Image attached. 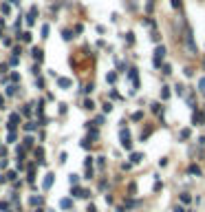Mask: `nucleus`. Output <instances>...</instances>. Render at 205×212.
Wrapping results in <instances>:
<instances>
[{"label": "nucleus", "mask_w": 205, "mask_h": 212, "mask_svg": "<svg viewBox=\"0 0 205 212\" xmlns=\"http://www.w3.org/2000/svg\"><path fill=\"white\" fill-rule=\"evenodd\" d=\"M49 31H51L49 25H42V38H46V35H49Z\"/></svg>", "instance_id": "9b49d317"}, {"label": "nucleus", "mask_w": 205, "mask_h": 212, "mask_svg": "<svg viewBox=\"0 0 205 212\" xmlns=\"http://www.w3.org/2000/svg\"><path fill=\"white\" fill-rule=\"evenodd\" d=\"M163 55H165V49H163V47H157V49H155V64H159Z\"/></svg>", "instance_id": "7ed1b4c3"}, {"label": "nucleus", "mask_w": 205, "mask_h": 212, "mask_svg": "<svg viewBox=\"0 0 205 212\" xmlns=\"http://www.w3.org/2000/svg\"><path fill=\"white\" fill-rule=\"evenodd\" d=\"M174 212H185V210H183L181 205H176V208H174Z\"/></svg>", "instance_id": "4be33fe9"}, {"label": "nucleus", "mask_w": 205, "mask_h": 212, "mask_svg": "<svg viewBox=\"0 0 205 212\" xmlns=\"http://www.w3.org/2000/svg\"><path fill=\"white\" fill-rule=\"evenodd\" d=\"M20 40H22V42H31V33H29V31H25V33L20 35Z\"/></svg>", "instance_id": "1a4fd4ad"}, {"label": "nucleus", "mask_w": 205, "mask_h": 212, "mask_svg": "<svg viewBox=\"0 0 205 212\" xmlns=\"http://www.w3.org/2000/svg\"><path fill=\"white\" fill-rule=\"evenodd\" d=\"M7 142H9V144H13V142H16V133H13V130H11V133H9V137H7Z\"/></svg>", "instance_id": "4468645a"}, {"label": "nucleus", "mask_w": 205, "mask_h": 212, "mask_svg": "<svg viewBox=\"0 0 205 212\" xmlns=\"http://www.w3.org/2000/svg\"><path fill=\"white\" fill-rule=\"evenodd\" d=\"M84 108L90 110V108H93V102H90V100H86V102H84Z\"/></svg>", "instance_id": "6ab92c4d"}, {"label": "nucleus", "mask_w": 205, "mask_h": 212, "mask_svg": "<svg viewBox=\"0 0 205 212\" xmlns=\"http://www.w3.org/2000/svg\"><path fill=\"white\" fill-rule=\"evenodd\" d=\"M106 80H108V82H115V80H117V75H115V73H108V75H106Z\"/></svg>", "instance_id": "a211bd4d"}, {"label": "nucleus", "mask_w": 205, "mask_h": 212, "mask_svg": "<svg viewBox=\"0 0 205 212\" xmlns=\"http://www.w3.org/2000/svg\"><path fill=\"white\" fill-rule=\"evenodd\" d=\"M18 126V115H11L9 117V128H16Z\"/></svg>", "instance_id": "0eeeda50"}, {"label": "nucleus", "mask_w": 205, "mask_h": 212, "mask_svg": "<svg viewBox=\"0 0 205 212\" xmlns=\"http://www.w3.org/2000/svg\"><path fill=\"white\" fill-rule=\"evenodd\" d=\"M73 197H77V199H88L90 192L84 190V188H73Z\"/></svg>", "instance_id": "f03ea898"}, {"label": "nucleus", "mask_w": 205, "mask_h": 212, "mask_svg": "<svg viewBox=\"0 0 205 212\" xmlns=\"http://www.w3.org/2000/svg\"><path fill=\"white\" fill-rule=\"evenodd\" d=\"M141 157H143L141 153H132V155H130V161H132V163H139V161H141Z\"/></svg>", "instance_id": "39448f33"}, {"label": "nucleus", "mask_w": 205, "mask_h": 212, "mask_svg": "<svg viewBox=\"0 0 205 212\" xmlns=\"http://www.w3.org/2000/svg\"><path fill=\"white\" fill-rule=\"evenodd\" d=\"M190 137V130H181V139H188Z\"/></svg>", "instance_id": "aec40b11"}, {"label": "nucleus", "mask_w": 205, "mask_h": 212, "mask_svg": "<svg viewBox=\"0 0 205 212\" xmlns=\"http://www.w3.org/2000/svg\"><path fill=\"white\" fill-rule=\"evenodd\" d=\"M188 170H190V172H192V175H201V170H198V168H196V166H190V168H188Z\"/></svg>", "instance_id": "dca6fc26"}, {"label": "nucleus", "mask_w": 205, "mask_h": 212, "mask_svg": "<svg viewBox=\"0 0 205 212\" xmlns=\"http://www.w3.org/2000/svg\"><path fill=\"white\" fill-rule=\"evenodd\" d=\"M181 201H183V203H190V195H188V192H183V195H181Z\"/></svg>", "instance_id": "2eb2a0df"}, {"label": "nucleus", "mask_w": 205, "mask_h": 212, "mask_svg": "<svg viewBox=\"0 0 205 212\" xmlns=\"http://www.w3.org/2000/svg\"><path fill=\"white\" fill-rule=\"evenodd\" d=\"M198 88H201V91H203V93H205V77H203V80H201V82H198Z\"/></svg>", "instance_id": "412c9836"}, {"label": "nucleus", "mask_w": 205, "mask_h": 212, "mask_svg": "<svg viewBox=\"0 0 205 212\" xmlns=\"http://www.w3.org/2000/svg\"><path fill=\"white\" fill-rule=\"evenodd\" d=\"M161 97H163V100H168V97H170V88H168V86H163V91H161Z\"/></svg>", "instance_id": "9d476101"}, {"label": "nucleus", "mask_w": 205, "mask_h": 212, "mask_svg": "<svg viewBox=\"0 0 205 212\" xmlns=\"http://www.w3.org/2000/svg\"><path fill=\"white\" fill-rule=\"evenodd\" d=\"M42 203V197H31V205H38Z\"/></svg>", "instance_id": "f8f14e48"}, {"label": "nucleus", "mask_w": 205, "mask_h": 212, "mask_svg": "<svg viewBox=\"0 0 205 212\" xmlns=\"http://www.w3.org/2000/svg\"><path fill=\"white\" fill-rule=\"evenodd\" d=\"M62 38H64V40H71V38H73V33H71V31H62Z\"/></svg>", "instance_id": "f3484780"}, {"label": "nucleus", "mask_w": 205, "mask_h": 212, "mask_svg": "<svg viewBox=\"0 0 205 212\" xmlns=\"http://www.w3.org/2000/svg\"><path fill=\"white\" fill-rule=\"evenodd\" d=\"M42 186H44V190H49V188L53 186V175H46V179H44V183H42Z\"/></svg>", "instance_id": "20e7f679"}, {"label": "nucleus", "mask_w": 205, "mask_h": 212, "mask_svg": "<svg viewBox=\"0 0 205 212\" xmlns=\"http://www.w3.org/2000/svg\"><path fill=\"white\" fill-rule=\"evenodd\" d=\"M60 86H62V88L71 86V80H68V77H60Z\"/></svg>", "instance_id": "6e6552de"}, {"label": "nucleus", "mask_w": 205, "mask_h": 212, "mask_svg": "<svg viewBox=\"0 0 205 212\" xmlns=\"http://www.w3.org/2000/svg\"><path fill=\"white\" fill-rule=\"evenodd\" d=\"M119 135H121V146H123V148H130L132 142H130V133H128V128L121 126V133H119Z\"/></svg>", "instance_id": "f257e3e1"}, {"label": "nucleus", "mask_w": 205, "mask_h": 212, "mask_svg": "<svg viewBox=\"0 0 205 212\" xmlns=\"http://www.w3.org/2000/svg\"><path fill=\"white\" fill-rule=\"evenodd\" d=\"M33 58H35V60H42V51H40V49H33Z\"/></svg>", "instance_id": "ddd939ff"}, {"label": "nucleus", "mask_w": 205, "mask_h": 212, "mask_svg": "<svg viewBox=\"0 0 205 212\" xmlns=\"http://www.w3.org/2000/svg\"><path fill=\"white\" fill-rule=\"evenodd\" d=\"M60 205H62L64 210H68V208L73 205V201H71V199H62V201H60Z\"/></svg>", "instance_id": "423d86ee"}]
</instances>
